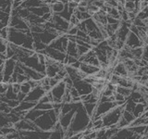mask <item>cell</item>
<instances>
[{"instance_id": "1", "label": "cell", "mask_w": 148, "mask_h": 139, "mask_svg": "<svg viewBox=\"0 0 148 139\" xmlns=\"http://www.w3.org/2000/svg\"><path fill=\"white\" fill-rule=\"evenodd\" d=\"M58 120V117L52 109L50 110H47L44 114H42L34 122L41 131L51 132L53 130L54 125Z\"/></svg>"}, {"instance_id": "2", "label": "cell", "mask_w": 148, "mask_h": 139, "mask_svg": "<svg viewBox=\"0 0 148 139\" xmlns=\"http://www.w3.org/2000/svg\"><path fill=\"white\" fill-rule=\"evenodd\" d=\"M124 109L123 106H117L113 108L111 110H109L108 113L102 116V124H103L104 128H109L112 125H116L121 117L122 111Z\"/></svg>"}, {"instance_id": "3", "label": "cell", "mask_w": 148, "mask_h": 139, "mask_svg": "<svg viewBox=\"0 0 148 139\" xmlns=\"http://www.w3.org/2000/svg\"><path fill=\"white\" fill-rule=\"evenodd\" d=\"M20 62H21L23 65H25L26 67H29L31 69H34V71L38 72L42 74L45 75V66L42 65L39 60L38 57H37V53L35 52L34 55L29 56V57H24L18 60Z\"/></svg>"}, {"instance_id": "4", "label": "cell", "mask_w": 148, "mask_h": 139, "mask_svg": "<svg viewBox=\"0 0 148 139\" xmlns=\"http://www.w3.org/2000/svg\"><path fill=\"white\" fill-rule=\"evenodd\" d=\"M66 92V85L63 81L59 82L50 90L51 95L53 97L52 103H62V97Z\"/></svg>"}, {"instance_id": "5", "label": "cell", "mask_w": 148, "mask_h": 139, "mask_svg": "<svg viewBox=\"0 0 148 139\" xmlns=\"http://www.w3.org/2000/svg\"><path fill=\"white\" fill-rule=\"evenodd\" d=\"M38 53H43L45 56H47V57H49L52 59L56 60V61L60 62V63H63L65 58H66V53H63L61 51L54 49L52 47H50L49 45H46L44 50L40 51Z\"/></svg>"}, {"instance_id": "6", "label": "cell", "mask_w": 148, "mask_h": 139, "mask_svg": "<svg viewBox=\"0 0 148 139\" xmlns=\"http://www.w3.org/2000/svg\"><path fill=\"white\" fill-rule=\"evenodd\" d=\"M16 60H14L12 58H7L4 61V69H3V82L8 83L9 79L11 78L12 74L14 72V69L16 66Z\"/></svg>"}, {"instance_id": "7", "label": "cell", "mask_w": 148, "mask_h": 139, "mask_svg": "<svg viewBox=\"0 0 148 139\" xmlns=\"http://www.w3.org/2000/svg\"><path fill=\"white\" fill-rule=\"evenodd\" d=\"M68 43H69V39H68L67 34H63V35L58 36L57 38L54 39L48 45L54 49H57L58 51H61V52L65 53L66 52Z\"/></svg>"}, {"instance_id": "8", "label": "cell", "mask_w": 148, "mask_h": 139, "mask_svg": "<svg viewBox=\"0 0 148 139\" xmlns=\"http://www.w3.org/2000/svg\"><path fill=\"white\" fill-rule=\"evenodd\" d=\"M13 127L17 131H40V129L36 126L34 122L25 119H21L18 122L14 123Z\"/></svg>"}, {"instance_id": "9", "label": "cell", "mask_w": 148, "mask_h": 139, "mask_svg": "<svg viewBox=\"0 0 148 139\" xmlns=\"http://www.w3.org/2000/svg\"><path fill=\"white\" fill-rule=\"evenodd\" d=\"M143 136L132 133L128 127L121 128L110 139H141Z\"/></svg>"}, {"instance_id": "10", "label": "cell", "mask_w": 148, "mask_h": 139, "mask_svg": "<svg viewBox=\"0 0 148 139\" xmlns=\"http://www.w3.org/2000/svg\"><path fill=\"white\" fill-rule=\"evenodd\" d=\"M45 94V91L44 90V88L42 87L41 85H38L32 89L25 96L26 101H30V102H34V103H37L39 101V99L41 98L42 96Z\"/></svg>"}, {"instance_id": "11", "label": "cell", "mask_w": 148, "mask_h": 139, "mask_svg": "<svg viewBox=\"0 0 148 139\" xmlns=\"http://www.w3.org/2000/svg\"><path fill=\"white\" fill-rule=\"evenodd\" d=\"M73 86L76 88V90L78 91L79 95H87L89 93H92V85L85 82L84 80H77L73 82Z\"/></svg>"}, {"instance_id": "12", "label": "cell", "mask_w": 148, "mask_h": 139, "mask_svg": "<svg viewBox=\"0 0 148 139\" xmlns=\"http://www.w3.org/2000/svg\"><path fill=\"white\" fill-rule=\"evenodd\" d=\"M146 44H143L135 34H133V32L130 31L127 38L125 40V45H127L130 48H135V47H143Z\"/></svg>"}, {"instance_id": "13", "label": "cell", "mask_w": 148, "mask_h": 139, "mask_svg": "<svg viewBox=\"0 0 148 139\" xmlns=\"http://www.w3.org/2000/svg\"><path fill=\"white\" fill-rule=\"evenodd\" d=\"M81 103V102H80ZM79 104V103H78ZM78 106V105H77ZM77 106H76V108L75 109H71V111H69L68 113L66 114H64L62 116H59L58 117V122L60 123V125H61V127L62 129L64 130V131H66V130L69 129V125H71V120L73 119V116L74 114H75V111H76V109H77Z\"/></svg>"}, {"instance_id": "14", "label": "cell", "mask_w": 148, "mask_h": 139, "mask_svg": "<svg viewBox=\"0 0 148 139\" xmlns=\"http://www.w3.org/2000/svg\"><path fill=\"white\" fill-rule=\"evenodd\" d=\"M21 67L22 68L23 72H24V74L28 77V79H29V80L40 81L44 76H45V75H44V74H42V73H40L38 72L34 71V69H31L29 67H26L25 65H23L21 62Z\"/></svg>"}, {"instance_id": "15", "label": "cell", "mask_w": 148, "mask_h": 139, "mask_svg": "<svg viewBox=\"0 0 148 139\" xmlns=\"http://www.w3.org/2000/svg\"><path fill=\"white\" fill-rule=\"evenodd\" d=\"M36 103L34 102H30V101H26L23 100L18 103V105L11 109V113H16V112H21V111H28L32 109H34V107L35 106Z\"/></svg>"}, {"instance_id": "16", "label": "cell", "mask_w": 148, "mask_h": 139, "mask_svg": "<svg viewBox=\"0 0 148 139\" xmlns=\"http://www.w3.org/2000/svg\"><path fill=\"white\" fill-rule=\"evenodd\" d=\"M79 70H80L82 72L84 73L86 76H89V75H95V74L100 70V68L95 67V66H92V65L84 63V62H81Z\"/></svg>"}, {"instance_id": "17", "label": "cell", "mask_w": 148, "mask_h": 139, "mask_svg": "<svg viewBox=\"0 0 148 139\" xmlns=\"http://www.w3.org/2000/svg\"><path fill=\"white\" fill-rule=\"evenodd\" d=\"M113 74H116L119 77H128V72L123 62L119 60V62L113 68Z\"/></svg>"}, {"instance_id": "18", "label": "cell", "mask_w": 148, "mask_h": 139, "mask_svg": "<svg viewBox=\"0 0 148 139\" xmlns=\"http://www.w3.org/2000/svg\"><path fill=\"white\" fill-rule=\"evenodd\" d=\"M45 112H46V110H40V109H32L30 110L27 111V113L25 114L24 118L25 120H31V122H34V120L40 117L42 114H44Z\"/></svg>"}, {"instance_id": "19", "label": "cell", "mask_w": 148, "mask_h": 139, "mask_svg": "<svg viewBox=\"0 0 148 139\" xmlns=\"http://www.w3.org/2000/svg\"><path fill=\"white\" fill-rule=\"evenodd\" d=\"M29 10L32 14H34V15L42 17L44 14L49 12L50 8H49V6H47V5H43V6L37 7V8H30Z\"/></svg>"}, {"instance_id": "20", "label": "cell", "mask_w": 148, "mask_h": 139, "mask_svg": "<svg viewBox=\"0 0 148 139\" xmlns=\"http://www.w3.org/2000/svg\"><path fill=\"white\" fill-rule=\"evenodd\" d=\"M66 55L68 56H71L74 58H79L78 56V51H77V44L76 42L74 41H69L67 48H66Z\"/></svg>"}, {"instance_id": "21", "label": "cell", "mask_w": 148, "mask_h": 139, "mask_svg": "<svg viewBox=\"0 0 148 139\" xmlns=\"http://www.w3.org/2000/svg\"><path fill=\"white\" fill-rule=\"evenodd\" d=\"M146 110H148L147 103H136L135 108H134L132 111V114L135 118H138V117H140V116H142V114Z\"/></svg>"}, {"instance_id": "22", "label": "cell", "mask_w": 148, "mask_h": 139, "mask_svg": "<svg viewBox=\"0 0 148 139\" xmlns=\"http://www.w3.org/2000/svg\"><path fill=\"white\" fill-rule=\"evenodd\" d=\"M131 131L139 136H147V125H137V126H128Z\"/></svg>"}, {"instance_id": "23", "label": "cell", "mask_w": 148, "mask_h": 139, "mask_svg": "<svg viewBox=\"0 0 148 139\" xmlns=\"http://www.w3.org/2000/svg\"><path fill=\"white\" fill-rule=\"evenodd\" d=\"M64 6H65V4H63L62 2L55 1L49 6L50 12H52L53 14H58L59 12H61L63 10Z\"/></svg>"}, {"instance_id": "24", "label": "cell", "mask_w": 148, "mask_h": 139, "mask_svg": "<svg viewBox=\"0 0 148 139\" xmlns=\"http://www.w3.org/2000/svg\"><path fill=\"white\" fill-rule=\"evenodd\" d=\"M74 11V9H71V8H69L68 7V5L67 4H65V6H64V8H63V10L61 12H59L58 15L60 16L61 18H63L64 20H66L69 21V18H71V16L72 15V13Z\"/></svg>"}, {"instance_id": "25", "label": "cell", "mask_w": 148, "mask_h": 139, "mask_svg": "<svg viewBox=\"0 0 148 139\" xmlns=\"http://www.w3.org/2000/svg\"><path fill=\"white\" fill-rule=\"evenodd\" d=\"M96 104L97 103H82L83 109H84L85 112L90 117V119L92 118V116L94 115V112H95V110Z\"/></svg>"}, {"instance_id": "26", "label": "cell", "mask_w": 148, "mask_h": 139, "mask_svg": "<svg viewBox=\"0 0 148 139\" xmlns=\"http://www.w3.org/2000/svg\"><path fill=\"white\" fill-rule=\"evenodd\" d=\"M82 62H84V63H87V64H90V65H92V66H95V67H99V66H100V62H99V60L97 59L95 54L90 56L89 58H84Z\"/></svg>"}, {"instance_id": "27", "label": "cell", "mask_w": 148, "mask_h": 139, "mask_svg": "<svg viewBox=\"0 0 148 139\" xmlns=\"http://www.w3.org/2000/svg\"><path fill=\"white\" fill-rule=\"evenodd\" d=\"M115 92H117V93H119V94L122 95L123 96L126 97V98H129V96H130V95L132 94V90L130 89V88H126V87H122V86L117 85V86H116Z\"/></svg>"}, {"instance_id": "28", "label": "cell", "mask_w": 148, "mask_h": 139, "mask_svg": "<svg viewBox=\"0 0 148 139\" xmlns=\"http://www.w3.org/2000/svg\"><path fill=\"white\" fill-rule=\"evenodd\" d=\"M64 138V130H53L50 133L48 139H63Z\"/></svg>"}, {"instance_id": "29", "label": "cell", "mask_w": 148, "mask_h": 139, "mask_svg": "<svg viewBox=\"0 0 148 139\" xmlns=\"http://www.w3.org/2000/svg\"><path fill=\"white\" fill-rule=\"evenodd\" d=\"M34 109H40V110H50L53 109L52 103H37L35 104V106L34 107Z\"/></svg>"}, {"instance_id": "30", "label": "cell", "mask_w": 148, "mask_h": 139, "mask_svg": "<svg viewBox=\"0 0 148 139\" xmlns=\"http://www.w3.org/2000/svg\"><path fill=\"white\" fill-rule=\"evenodd\" d=\"M121 117H122L125 120H126V122H127L129 124H131V123L133 122V120L135 119V117H134L133 114H132V112H129V111L125 110V109H123V111H122ZM129 126H130V125H129Z\"/></svg>"}, {"instance_id": "31", "label": "cell", "mask_w": 148, "mask_h": 139, "mask_svg": "<svg viewBox=\"0 0 148 139\" xmlns=\"http://www.w3.org/2000/svg\"><path fill=\"white\" fill-rule=\"evenodd\" d=\"M135 105H136L135 102H133L132 99L128 98L126 100V102H125V104H124V109L129 111V112H132V113L134 108H135Z\"/></svg>"}, {"instance_id": "32", "label": "cell", "mask_w": 148, "mask_h": 139, "mask_svg": "<svg viewBox=\"0 0 148 139\" xmlns=\"http://www.w3.org/2000/svg\"><path fill=\"white\" fill-rule=\"evenodd\" d=\"M4 96L6 97L7 99H10V100H12V99H17V94H15V93L12 91L10 85H9V86L8 88V91L6 92V94L4 95Z\"/></svg>"}, {"instance_id": "33", "label": "cell", "mask_w": 148, "mask_h": 139, "mask_svg": "<svg viewBox=\"0 0 148 139\" xmlns=\"http://www.w3.org/2000/svg\"><path fill=\"white\" fill-rule=\"evenodd\" d=\"M11 109H12L9 108L6 103H4V102H2V101L0 102V113L7 115V114L11 112Z\"/></svg>"}, {"instance_id": "34", "label": "cell", "mask_w": 148, "mask_h": 139, "mask_svg": "<svg viewBox=\"0 0 148 139\" xmlns=\"http://www.w3.org/2000/svg\"><path fill=\"white\" fill-rule=\"evenodd\" d=\"M12 3L11 0H0V9L5 10L7 8H12Z\"/></svg>"}, {"instance_id": "35", "label": "cell", "mask_w": 148, "mask_h": 139, "mask_svg": "<svg viewBox=\"0 0 148 139\" xmlns=\"http://www.w3.org/2000/svg\"><path fill=\"white\" fill-rule=\"evenodd\" d=\"M31 90H32V87L30 85V83H28V81L21 83V91L20 92H21V93H23V94L27 95Z\"/></svg>"}, {"instance_id": "36", "label": "cell", "mask_w": 148, "mask_h": 139, "mask_svg": "<svg viewBox=\"0 0 148 139\" xmlns=\"http://www.w3.org/2000/svg\"><path fill=\"white\" fill-rule=\"evenodd\" d=\"M4 137H5V139H21V137L20 136V133H18V131H17V130L6 134Z\"/></svg>"}, {"instance_id": "37", "label": "cell", "mask_w": 148, "mask_h": 139, "mask_svg": "<svg viewBox=\"0 0 148 139\" xmlns=\"http://www.w3.org/2000/svg\"><path fill=\"white\" fill-rule=\"evenodd\" d=\"M89 50H90V48L87 47V46H85V45H77V51H78V56H79V57H81V56L84 55Z\"/></svg>"}, {"instance_id": "38", "label": "cell", "mask_w": 148, "mask_h": 139, "mask_svg": "<svg viewBox=\"0 0 148 139\" xmlns=\"http://www.w3.org/2000/svg\"><path fill=\"white\" fill-rule=\"evenodd\" d=\"M8 44V40H5V39L2 38V37H0V53L6 54Z\"/></svg>"}, {"instance_id": "39", "label": "cell", "mask_w": 148, "mask_h": 139, "mask_svg": "<svg viewBox=\"0 0 148 139\" xmlns=\"http://www.w3.org/2000/svg\"><path fill=\"white\" fill-rule=\"evenodd\" d=\"M136 18L140 19V20L143 21V20H146L147 19V7L143 8L142 10H140L136 15Z\"/></svg>"}, {"instance_id": "40", "label": "cell", "mask_w": 148, "mask_h": 139, "mask_svg": "<svg viewBox=\"0 0 148 139\" xmlns=\"http://www.w3.org/2000/svg\"><path fill=\"white\" fill-rule=\"evenodd\" d=\"M8 86H9V83H5V82L0 83V96H4L6 94Z\"/></svg>"}, {"instance_id": "41", "label": "cell", "mask_w": 148, "mask_h": 139, "mask_svg": "<svg viewBox=\"0 0 148 139\" xmlns=\"http://www.w3.org/2000/svg\"><path fill=\"white\" fill-rule=\"evenodd\" d=\"M77 32H78L77 26H72V27H69V29L67 30L66 34H69V35H76L77 34Z\"/></svg>"}, {"instance_id": "42", "label": "cell", "mask_w": 148, "mask_h": 139, "mask_svg": "<svg viewBox=\"0 0 148 139\" xmlns=\"http://www.w3.org/2000/svg\"><path fill=\"white\" fill-rule=\"evenodd\" d=\"M10 86H11L12 91H13L14 93H15V94H18V93L21 91V83H11Z\"/></svg>"}, {"instance_id": "43", "label": "cell", "mask_w": 148, "mask_h": 139, "mask_svg": "<svg viewBox=\"0 0 148 139\" xmlns=\"http://www.w3.org/2000/svg\"><path fill=\"white\" fill-rule=\"evenodd\" d=\"M69 95H71V98H73V97H77V96H80V95H79L78 91L76 90V88L74 86H71V88L69 89Z\"/></svg>"}, {"instance_id": "44", "label": "cell", "mask_w": 148, "mask_h": 139, "mask_svg": "<svg viewBox=\"0 0 148 139\" xmlns=\"http://www.w3.org/2000/svg\"><path fill=\"white\" fill-rule=\"evenodd\" d=\"M113 96H114L115 101H126V100L128 99V98H126L125 96H123L122 95L119 94V93H117V92H115Z\"/></svg>"}, {"instance_id": "45", "label": "cell", "mask_w": 148, "mask_h": 139, "mask_svg": "<svg viewBox=\"0 0 148 139\" xmlns=\"http://www.w3.org/2000/svg\"><path fill=\"white\" fill-rule=\"evenodd\" d=\"M95 137H96V131L92 130L91 133L86 134V136H83L82 139H95Z\"/></svg>"}, {"instance_id": "46", "label": "cell", "mask_w": 148, "mask_h": 139, "mask_svg": "<svg viewBox=\"0 0 148 139\" xmlns=\"http://www.w3.org/2000/svg\"><path fill=\"white\" fill-rule=\"evenodd\" d=\"M68 7L71 9H76L78 8V5H79V2L78 1H73V0H69L68 2Z\"/></svg>"}, {"instance_id": "47", "label": "cell", "mask_w": 148, "mask_h": 139, "mask_svg": "<svg viewBox=\"0 0 148 139\" xmlns=\"http://www.w3.org/2000/svg\"><path fill=\"white\" fill-rule=\"evenodd\" d=\"M82 136H83V132L82 131V132H78V133H73L69 139H82Z\"/></svg>"}, {"instance_id": "48", "label": "cell", "mask_w": 148, "mask_h": 139, "mask_svg": "<svg viewBox=\"0 0 148 139\" xmlns=\"http://www.w3.org/2000/svg\"><path fill=\"white\" fill-rule=\"evenodd\" d=\"M25 96H26L25 94H23V93H21V92H18L17 94V100L18 102H21L25 99Z\"/></svg>"}, {"instance_id": "49", "label": "cell", "mask_w": 148, "mask_h": 139, "mask_svg": "<svg viewBox=\"0 0 148 139\" xmlns=\"http://www.w3.org/2000/svg\"><path fill=\"white\" fill-rule=\"evenodd\" d=\"M3 69H4V65H0V83L3 82Z\"/></svg>"}, {"instance_id": "50", "label": "cell", "mask_w": 148, "mask_h": 139, "mask_svg": "<svg viewBox=\"0 0 148 139\" xmlns=\"http://www.w3.org/2000/svg\"><path fill=\"white\" fill-rule=\"evenodd\" d=\"M126 1H132V2H134V3H138V2H140L141 0H126Z\"/></svg>"}, {"instance_id": "51", "label": "cell", "mask_w": 148, "mask_h": 139, "mask_svg": "<svg viewBox=\"0 0 148 139\" xmlns=\"http://www.w3.org/2000/svg\"><path fill=\"white\" fill-rule=\"evenodd\" d=\"M4 63V61H3V60L2 59H0V65H2Z\"/></svg>"}, {"instance_id": "52", "label": "cell", "mask_w": 148, "mask_h": 139, "mask_svg": "<svg viewBox=\"0 0 148 139\" xmlns=\"http://www.w3.org/2000/svg\"><path fill=\"white\" fill-rule=\"evenodd\" d=\"M63 139H69V138H63Z\"/></svg>"}, {"instance_id": "53", "label": "cell", "mask_w": 148, "mask_h": 139, "mask_svg": "<svg viewBox=\"0 0 148 139\" xmlns=\"http://www.w3.org/2000/svg\"><path fill=\"white\" fill-rule=\"evenodd\" d=\"M11 1H12V2H13V1H14V0H11Z\"/></svg>"}, {"instance_id": "54", "label": "cell", "mask_w": 148, "mask_h": 139, "mask_svg": "<svg viewBox=\"0 0 148 139\" xmlns=\"http://www.w3.org/2000/svg\"><path fill=\"white\" fill-rule=\"evenodd\" d=\"M0 102H1V100H0Z\"/></svg>"}]
</instances>
